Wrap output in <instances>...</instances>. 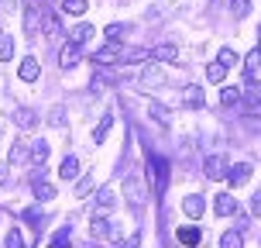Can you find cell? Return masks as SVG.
Here are the masks:
<instances>
[{
  "label": "cell",
  "instance_id": "obj_42",
  "mask_svg": "<svg viewBox=\"0 0 261 248\" xmlns=\"http://www.w3.org/2000/svg\"><path fill=\"white\" fill-rule=\"evenodd\" d=\"M258 55H261V41H258Z\"/></svg>",
  "mask_w": 261,
  "mask_h": 248
},
{
  "label": "cell",
  "instance_id": "obj_28",
  "mask_svg": "<svg viewBox=\"0 0 261 248\" xmlns=\"http://www.w3.org/2000/svg\"><path fill=\"white\" fill-rule=\"evenodd\" d=\"M148 59H151V52H144V49H130L124 55V62H148Z\"/></svg>",
  "mask_w": 261,
  "mask_h": 248
},
{
  "label": "cell",
  "instance_id": "obj_33",
  "mask_svg": "<svg viewBox=\"0 0 261 248\" xmlns=\"http://www.w3.org/2000/svg\"><path fill=\"white\" fill-rule=\"evenodd\" d=\"M162 79H165V76H162L158 69H148V73H144V76H141V86H144V83H151V86H158Z\"/></svg>",
  "mask_w": 261,
  "mask_h": 248
},
{
  "label": "cell",
  "instance_id": "obj_36",
  "mask_svg": "<svg viewBox=\"0 0 261 248\" xmlns=\"http://www.w3.org/2000/svg\"><path fill=\"white\" fill-rule=\"evenodd\" d=\"M220 62L227 65V69H234V62H237V55L230 52V49H223V52H220Z\"/></svg>",
  "mask_w": 261,
  "mask_h": 248
},
{
  "label": "cell",
  "instance_id": "obj_4",
  "mask_svg": "<svg viewBox=\"0 0 261 248\" xmlns=\"http://www.w3.org/2000/svg\"><path fill=\"white\" fill-rule=\"evenodd\" d=\"M17 73H21V79H24V83H35V79L41 76V65H38V59H35V55H31V59H24Z\"/></svg>",
  "mask_w": 261,
  "mask_h": 248
},
{
  "label": "cell",
  "instance_id": "obj_20",
  "mask_svg": "<svg viewBox=\"0 0 261 248\" xmlns=\"http://www.w3.org/2000/svg\"><path fill=\"white\" fill-rule=\"evenodd\" d=\"M31 186H35V196H38V200H52L55 196V186L45 183V179H38V183H31Z\"/></svg>",
  "mask_w": 261,
  "mask_h": 248
},
{
  "label": "cell",
  "instance_id": "obj_43",
  "mask_svg": "<svg viewBox=\"0 0 261 248\" xmlns=\"http://www.w3.org/2000/svg\"><path fill=\"white\" fill-rule=\"evenodd\" d=\"M59 4H65V0H59Z\"/></svg>",
  "mask_w": 261,
  "mask_h": 248
},
{
  "label": "cell",
  "instance_id": "obj_21",
  "mask_svg": "<svg viewBox=\"0 0 261 248\" xmlns=\"http://www.w3.org/2000/svg\"><path fill=\"white\" fill-rule=\"evenodd\" d=\"M93 235L96 238H107V235H114V231H110V221H107V217H93Z\"/></svg>",
  "mask_w": 261,
  "mask_h": 248
},
{
  "label": "cell",
  "instance_id": "obj_3",
  "mask_svg": "<svg viewBox=\"0 0 261 248\" xmlns=\"http://www.w3.org/2000/svg\"><path fill=\"white\" fill-rule=\"evenodd\" d=\"M76 62H79V45L65 41V45H62V52H59V65H62V69H72Z\"/></svg>",
  "mask_w": 261,
  "mask_h": 248
},
{
  "label": "cell",
  "instance_id": "obj_32",
  "mask_svg": "<svg viewBox=\"0 0 261 248\" xmlns=\"http://www.w3.org/2000/svg\"><path fill=\"white\" fill-rule=\"evenodd\" d=\"M230 11H234V17H244L251 11V4L248 0H230Z\"/></svg>",
  "mask_w": 261,
  "mask_h": 248
},
{
  "label": "cell",
  "instance_id": "obj_29",
  "mask_svg": "<svg viewBox=\"0 0 261 248\" xmlns=\"http://www.w3.org/2000/svg\"><path fill=\"white\" fill-rule=\"evenodd\" d=\"M7 248H24V238L17 228H7Z\"/></svg>",
  "mask_w": 261,
  "mask_h": 248
},
{
  "label": "cell",
  "instance_id": "obj_26",
  "mask_svg": "<svg viewBox=\"0 0 261 248\" xmlns=\"http://www.w3.org/2000/svg\"><path fill=\"white\" fill-rule=\"evenodd\" d=\"M220 100H223V107L237 104V100H241V90H234V86H223V90H220Z\"/></svg>",
  "mask_w": 261,
  "mask_h": 248
},
{
  "label": "cell",
  "instance_id": "obj_37",
  "mask_svg": "<svg viewBox=\"0 0 261 248\" xmlns=\"http://www.w3.org/2000/svg\"><path fill=\"white\" fill-rule=\"evenodd\" d=\"M65 241H69V228H62V231H59V235L52 238V245H55V248H62Z\"/></svg>",
  "mask_w": 261,
  "mask_h": 248
},
{
  "label": "cell",
  "instance_id": "obj_18",
  "mask_svg": "<svg viewBox=\"0 0 261 248\" xmlns=\"http://www.w3.org/2000/svg\"><path fill=\"white\" fill-rule=\"evenodd\" d=\"M199 228H179V241H182V245H199Z\"/></svg>",
  "mask_w": 261,
  "mask_h": 248
},
{
  "label": "cell",
  "instance_id": "obj_19",
  "mask_svg": "<svg viewBox=\"0 0 261 248\" xmlns=\"http://www.w3.org/2000/svg\"><path fill=\"white\" fill-rule=\"evenodd\" d=\"M220 248H244V238H241V231H227V235L220 238Z\"/></svg>",
  "mask_w": 261,
  "mask_h": 248
},
{
  "label": "cell",
  "instance_id": "obj_31",
  "mask_svg": "<svg viewBox=\"0 0 261 248\" xmlns=\"http://www.w3.org/2000/svg\"><path fill=\"white\" fill-rule=\"evenodd\" d=\"M90 193H93V179H90V176H83V179L76 183V196H90Z\"/></svg>",
  "mask_w": 261,
  "mask_h": 248
},
{
  "label": "cell",
  "instance_id": "obj_9",
  "mask_svg": "<svg viewBox=\"0 0 261 248\" xmlns=\"http://www.w3.org/2000/svg\"><path fill=\"white\" fill-rule=\"evenodd\" d=\"M96 204H100L103 210H110L114 204H117V190H114V186H103V190L96 193Z\"/></svg>",
  "mask_w": 261,
  "mask_h": 248
},
{
  "label": "cell",
  "instance_id": "obj_30",
  "mask_svg": "<svg viewBox=\"0 0 261 248\" xmlns=\"http://www.w3.org/2000/svg\"><path fill=\"white\" fill-rule=\"evenodd\" d=\"M62 7H65V11H69V14H83V11H86V7H90V0H65Z\"/></svg>",
  "mask_w": 261,
  "mask_h": 248
},
{
  "label": "cell",
  "instance_id": "obj_17",
  "mask_svg": "<svg viewBox=\"0 0 261 248\" xmlns=\"http://www.w3.org/2000/svg\"><path fill=\"white\" fill-rule=\"evenodd\" d=\"M59 172H62V179H76V176H79V159L69 155V159L62 162V169H59Z\"/></svg>",
  "mask_w": 261,
  "mask_h": 248
},
{
  "label": "cell",
  "instance_id": "obj_41",
  "mask_svg": "<svg viewBox=\"0 0 261 248\" xmlns=\"http://www.w3.org/2000/svg\"><path fill=\"white\" fill-rule=\"evenodd\" d=\"M0 183H7V169H0Z\"/></svg>",
  "mask_w": 261,
  "mask_h": 248
},
{
  "label": "cell",
  "instance_id": "obj_22",
  "mask_svg": "<svg viewBox=\"0 0 261 248\" xmlns=\"http://www.w3.org/2000/svg\"><path fill=\"white\" fill-rule=\"evenodd\" d=\"M38 25H41V17H38V7H28V14H24V28L35 35L38 31Z\"/></svg>",
  "mask_w": 261,
  "mask_h": 248
},
{
  "label": "cell",
  "instance_id": "obj_40",
  "mask_svg": "<svg viewBox=\"0 0 261 248\" xmlns=\"http://www.w3.org/2000/svg\"><path fill=\"white\" fill-rule=\"evenodd\" d=\"M120 31H124L120 25H110V28H107V38H110V41H117V38H120Z\"/></svg>",
  "mask_w": 261,
  "mask_h": 248
},
{
  "label": "cell",
  "instance_id": "obj_39",
  "mask_svg": "<svg viewBox=\"0 0 261 248\" xmlns=\"http://www.w3.org/2000/svg\"><path fill=\"white\" fill-rule=\"evenodd\" d=\"M251 214H254V217H261V193L251 196Z\"/></svg>",
  "mask_w": 261,
  "mask_h": 248
},
{
  "label": "cell",
  "instance_id": "obj_8",
  "mask_svg": "<svg viewBox=\"0 0 261 248\" xmlns=\"http://www.w3.org/2000/svg\"><path fill=\"white\" fill-rule=\"evenodd\" d=\"M244 97H248V104H261V83H258V76H248V83H244Z\"/></svg>",
  "mask_w": 261,
  "mask_h": 248
},
{
  "label": "cell",
  "instance_id": "obj_13",
  "mask_svg": "<svg viewBox=\"0 0 261 248\" xmlns=\"http://www.w3.org/2000/svg\"><path fill=\"white\" fill-rule=\"evenodd\" d=\"M175 45H158L155 52H151V59H158V62H175Z\"/></svg>",
  "mask_w": 261,
  "mask_h": 248
},
{
  "label": "cell",
  "instance_id": "obj_5",
  "mask_svg": "<svg viewBox=\"0 0 261 248\" xmlns=\"http://www.w3.org/2000/svg\"><path fill=\"white\" fill-rule=\"evenodd\" d=\"M182 210L189 214V217H203V210H206V204H203V196H186L182 200Z\"/></svg>",
  "mask_w": 261,
  "mask_h": 248
},
{
  "label": "cell",
  "instance_id": "obj_6",
  "mask_svg": "<svg viewBox=\"0 0 261 248\" xmlns=\"http://www.w3.org/2000/svg\"><path fill=\"white\" fill-rule=\"evenodd\" d=\"M251 179V166L248 162H237L234 169H230V186H244Z\"/></svg>",
  "mask_w": 261,
  "mask_h": 248
},
{
  "label": "cell",
  "instance_id": "obj_25",
  "mask_svg": "<svg viewBox=\"0 0 261 248\" xmlns=\"http://www.w3.org/2000/svg\"><path fill=\"white\" fill-rule=\"evenodd\" d=\"M244 69H248V76H258L261 73V55H258V49L248 55V62H244Z\"/></svg>",
  "mask_w": 261,
  "mask_h": 248
},
{
  "label": "cell",
  "instance_id": "obj_11",
  "mask_svg": "<svg viewBox=\"0 0 261 248\" xmlns=\"http://www.w3.org/2000/svg\"><path fill=\"white\" fill-rule=\"evenodd\" d=\"M90 35H93L90 25H76V28H72V35H69V41H72V45H86V41H90Z\"/></svg>",
  "mask_w": 261,
  "mask_h": 248
},
{
  "label": "cell",
  "instance_id": "obj_34",
  "mask_svg": "<svg viewBox=\"0 0 261 248\" xmlns=\"http://www.w3.org/2000/svg\"><path fill=\"white\" fill-rule=\"evenodd\" d=\"M11 55H14V41H11V38H0V59L7 62Z\"/></svg>",
  "mask_w": 261,
  "mask_h": 248
},
{
  "label": "cell",
  "instance_id": "obj_23",
  "mask_svg": "<svg viewBox=\"0 0 261 248\" xmlns=\"http://www.w3.org/2000/svg\"><path fill=\"white\" fill-rule=\"evenodd\" d=\"M110 124H114V118H110V114H103V121L96 124V131H93V142H103L107 131H110Z\"/></svg>",
  "mask_w": 261,
  "mask_h": 248
},
{
  "label": "cell",
  "instance_id": "obj_24",
  "mask_svg": "<svg viewBox=\"0 0 261 248\" xmlns=\"http://www.w3.org/2000/svg\"><path fill=\"white\" fill-rule=\"evenodd\" d=\"M148 110H151V118H155L158 121V124H169V110H165V107H162V104H155V100H151V104H148Z\"/></svg>",
  "mask_w": 261,
  "mask_h": 248
},
{
  "label": "cell",
  "instance_id": "obj_38",
  "mask_svg": "<svg viewBox=\"0 0 261 248\" xmlns=\"http://www.w3.org/2000/svg\"><path fill=\"white\" fill-rule=\"evenodd\" d=\"M45 31H48V35H59V21H55V17H45Z\"/></svg>",
  "mask_w": 261,
  "mask_h": 248
},
{
  "label": "cell",
  "instance_id": "obj_1",
  "mask_svg": "<svg viewBox=\"0 0 261 248\" xmlns=\"http://www.w3.org/2000/svg\"><path fill=\"white\" fill-rule=\"evenodd\" d=\"M124 193H127V200H130V204H141V200H144V193H148V186H144V179H141V176H127V183H124Z\"/></svg>",
  "mask_w": 261,
  "mask_h": 248
},
{
  "label": "cell",
  "instance_id": "obj_27",
  "mask_svg": "<svg viewBox=\"0 0 261 248\" xmlns=\"http://www.w3.org/2000/svg\"><path fill=\"white\" fill-rule=\"evenodd\" d=\"M223 76H227V65H223V62H213L206 69V79H213V83H220Z\"/></svg>",
  "mask_w": 261,
  "mask_h": 248
},
{
  "label": "cell",
  "instance_id": "obj_16",
  "mask_svg": "<svg viewBox=\"0 0 261 248\" xmlns=\"http://www.w3.org/2000/svg\"><path fill=\"white\" fill-rule=\"evenodd\" d=\"M151 176H155V190L165 186V162L162 159H151Z\"/></svg>",
  "mask_w": 261,
  "mask_h": 248
},
{
  "label": "cell",
  "instance_id": "obj_35",
  "mask_svg": "<svg viewBox=\"0 0 261 248\" xmlns=\"http://www.w3.org/2000/svg\"><path fill=\"white\" fill-rule=\"evenodd\" d=\"M24 155H28V145H14V148H11V166H17Z\"/></svg>",
  "mask_w": 261,
  "mask_h": 248
},
{
  "label": "cell",
  "instance_id": "obj_7",
  "mask_svg": "<svg viewBox=\"0 0 261 248\" xmlns=\"http://www.w3.org/2000/svg\"><path fill=\"white\" fill-rule=\"evenodd\" d=\"M14 124H17V128H35V124H38V114L21 107V110H14Z\"/></svg>",
  "mask_w": 261,
  "mask_h": 248
},
{
  "label": "cell",
  "instance_id": "obj_15",
  "mask_svg": "<svg viewBox=\"0 0 261 248\" xmlns=\"http://www.w3.org/2000/svg\"><path fill=\"white\" fill-rule=\"evenodd\" d=\"M182 100L189 107H203V90H199V86H186V90H182Z\"/></svg>",
  "mask_w": 261,
  "mask_h": 248
},
{
  "label": "cell",
  "instance_id": "obj_2",
  "mask_svg": "<svg viewBox=\"0 0 261 248\" xmlns=\"http://www.w3.org/2000/svg\"><path fill=\"white\" fill-rule=\"evenodd\" d=\"M203 169H206V179H223V176H227V162H223L220 155H210Z\"/></svg>",
  "mask_w": 261,
  "mask_h": 248
},
{
  "label": "cell",
  "instance_id": "obj_12",
  "mask_svg": "<svg viewBox=\"0 0 261 248\" xmlns=\"http://www.w3.org/2000/svg\"><path fill=\"white\" fill-rule=\"evenodd\" d=\"M237 210V204H234V196H217V214H220V217H230V214H234Z\"/></svg>",
  "mask_w": 261,
  "mask_h": 248
},
{
  "label": "cell",
  "instance_id": "obj_10",
  "mask_svg": "<svg viewBox=\"0 0 261 248\" xmlns=\"http://www.w3.org/2000/svg\"><path fill=\"white\" fill-rule=\"evenodd\" d=\"M117 55H120V49H117V41H110L103 52H96V62L100 65H110V62H117Z\"/></svg>",
  "mask_w": 261,
  "mask_h": 248
},
{
  "label": "cell",
  "instance_id": "obj_14",
  "mask_svg": "<svg viewBox=\"0 0 261 248\" xmlns=\"http://www.w3.org/2000/svg\"><path fill=\"white\" fill-rule=\"evenodd\" d=\"M48 159V145L45 142H31V166H41Z\"/></svg>",
  "mask_w": 261,
  "mask_h": 248
}]
</instances>
